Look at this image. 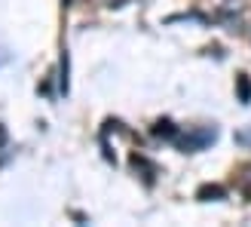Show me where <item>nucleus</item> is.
<instances>
[{
    "mask_svg": "<svg viewBox=\"0 0 251 227\" xmlns=\"http://www.w3.org/2000/svg\"><path fill=\"white\" fill-rule=\"evenodd\" d=\"M218 138V129L215 126H202V129H190L187 135H181L178 132V147H184V150H202V147H208L211 142Z\"/></svg>",
    "mask_w": 251,
    "mask_h": 227,
    "instance_id": "obj_1",
    "label": "nucleus"
},
{
    "mask_svg": "<svg viewBox=\"0 0 251 227\" xmlns=\"http://www.w3.org/2000/svg\"><path fill=\"white\" fill-rule=\"evenodd\" d=\"M218 22L227 25V31H242V0H227L221 9H218Z\"/></svg>",
    "mask_w": 251,
    "mask_h": 227,
    "instance_id": "obj_2",
    "label": "nucleus"
},
{
    "mask_svg": "<svg viewBox=\"0 0 251 227\" xmlns=\"http://www.w3.org/2000/svg\"><path fill=\"white\" fill-rule=\"evenodd\" d=\"M208 197H224V187H218V184H205V187H199V199H208Z\"/></svg>",
    "mask_w": 251,
    "mask_h": 227,
    "instance_id": "obj_3",
    "label": "nucleus"
},
{
    "mask_svg": "<svg viewBox=\"0 0 251 227\" xmlns=\"http://www.w3.org/2000/svg\"><path fill=\"white\" fill-rule=\"evenodd\" d=\"M239 95H242V102H248V98H251V83H248V77H239Z\"/></svg>",
    "mask_w": 251,
    "mask_h": 227,
    "instance_id": "obj_4",
    "label": "nucleus"
},
{
    "mask_svg": "<svg viewBox=\"0 0 251 227\" xmlns=\"http://www.w3.org/2000/svg\"><path fill=\"white\" fill-rule=\"evenodd\" d=\"M236 142H239V144H245V147H251V129L236 132Z\"/></svg>",
    "mask_w": 251,
    "mask_h": 227,
    "instance_id": "obj_5",
    "label": "nucleus"
}]
</instances>
